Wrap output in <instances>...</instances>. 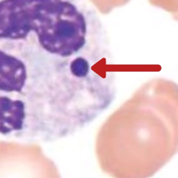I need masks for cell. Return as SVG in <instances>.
<instances>
[{
    "mask_svg": "<svg viewBox=\"0 0 178 178\" xmlns=\"http://www.w3.org/2000/svg\"><path fill=\"white\" fill-rule=\"evenodd\" d=\"M74 0H55L12 13L0 25V101L33 112L57 96L82 48Z\"/></svg>",
    "mask_w": 178,
    "mask_h": 178,
    "instance_id": "obj_1",
    "label": "cell"
},
{
    "mask_svg": "<svg viewBox=\"0 0 178 178\" xmlns=\"http://www.w3.org/2000/svg\"><path fill=\"white\" fill-rule=\"evenodd\" d=\"M0 178H61L55 163L39 148H1Z\"/></svg>",
    "mask_w": 178,
    "mask_h": 178,
    "instance_id": "obj_2",
    "label": "cell"
}]
</instances>
